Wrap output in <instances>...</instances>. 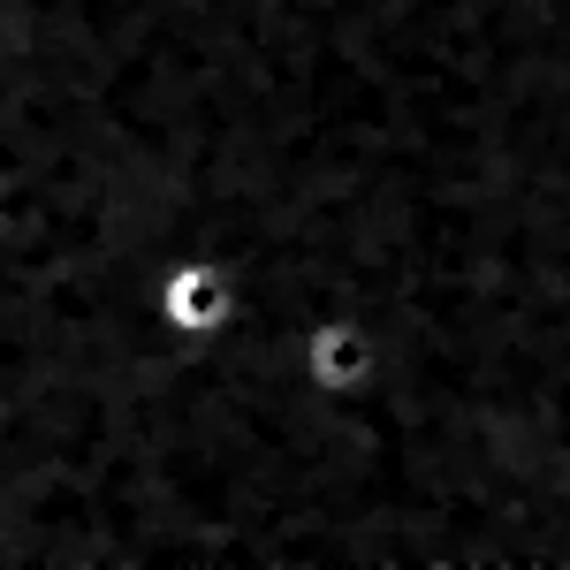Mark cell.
Segmentation results:
<instances>
[{"mask_svg":"<svg viewBox=\"0 0 570 570\" xmlns=\"http://www.w3.org/2000/svg\"><path fill=\"white\" fill-rule=\"evenodd\" d=\"M153 305H160V327L190 343V351H214L236 335V320H244V274L214 252H183V259L160 266V289H153Z\"/></svg>","mask_w":570,"mask_h":570,"instance_id":"obj_1","label":"cell"},{"mask_svg":"<svg viewBox=\"0 0 570 570\" xmlns=\"http://www.w3.org/2000/svg\"><path fill=\"white\" fill-rule=\"evenodd\" d=\"M381 327L365 312H320L297 335V381L312 395H365L381 381Z\"/></svg>","mask_w":570,"mask_h":570,"instance_id":"obj_2","label":"cell"}]
</instances>
